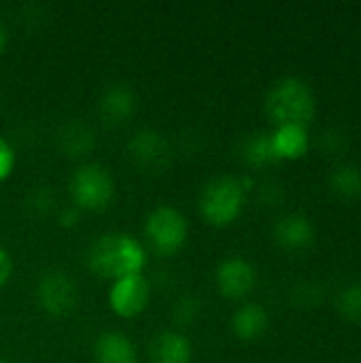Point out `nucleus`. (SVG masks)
I'll use <instances>...</instances> for the list:
<instances>
[{
  "label": "nucleus",
  "instance_id": "obj_22",
  "mask_svg": "<svg viewBox=\"0 0 361 363\" xmlns=\"http://www.w3.org/2000/svg\"><path fill=\"white\" fill-rule=\"evenodd\" d=\"M15 164H17V153L13 149V145L0 134V183H4L13 170H15Z\"/></svg>",
  "mask_w": 361,
  "mask_h": 363
},
{
  "label": "nucleus",
  "instance_id": "obj_8",
  "mask_svg": "<svg viewBox=\"0 0 361 363\" xmlns=\"http://www.w3.org/2000/svg\"><path fill=\"white\" fill-rule=\"evenodd\" d=\"M151 300V285L145 274H130L113 281L109 289V306L119 319H134L143 315Z\"/></svg>",
  "mask_w": 361,
  "mask_h": 363
},
{
  "label": "nucleus",
  "instance_id": "obj_1",
  "mask_svg": "<svg viewBox=\"0 0 361 363\" xmlns=\"http://www.w3.org/2000/svg\"><path fill=\"white\" fill-rule=\"evenodd\" d=\"M89 270L106 281H117L130 274H140L147 266V251L126 232H109L94 240L87 251Z\"/></svg>",
  "mask_w": 361,
  "mask_h": 363
},
{
  "label": "nucleus",
  "instance_id": "obj_20",
  "mask_svg": "<svg viewBox=\"0 0 361 363\" xmlns=\"http://www.w3.org/2000/svg\"><path fill=\"white\" fill-rule=\"evenodd\" d=\"M26 208L34 217H49L55 211V194L47 185H38L26 198Z\"/></svg>",
  "mask_w": 361,
  "mask_h": 363
},
{
  "label": "nucleus",
  "instance_id": "obj_9",
  "mask_svg": "<svg viewBox=\"0 0 361 363\" xmlns=\"http://www.w3.org/2000/svg\"><path fill=\"white\" fill-rule=\"evenodd\" d=\"M255 281H257L255 268L243 257H228L219 262L215 270L217 289L228 300H240L249 296L255 287Z\"/></svg>",
  "mask_w": 361,
  "mask_h": 363
},
{
  "label": "nucleus",
  "instance_id": "obj_11",
  "mask_svg": "<svg viewBox=\"0 0 361 363\" xmlns=\"http://www.w3.org/2000/svg\"><path fill=\"white\" fill-rule=\"evenodd\" d=\"M274 240L285 251H304L315 242V228L304 215H285L274 225Z\"/></svg>",
  "mask_w": 361,
  "mask_h": 363
},
{
  "label": "nucleus",
  "instance_id": "obj_7",
  "mask_svg": "<svg viewBox=\"0 0 361 363\" xmlns=\"http://www.w3.org/2000/svg\"><path fill=\"white\" fill-rule=\"evenodd\" d=\"M128 157L132 164L145 172H162L172 160V149L168 138L151 128L138 130L128 140Z\"/></svg>",
  "mask_w": 361,
  "mask_h": 363
},
{
  "label": "nucleus",
  "instance_id": "obj_4",
  "mask_svg": "<svg viewBox=\"0 0 361 363\" xmlns=\"http://www.w3.org/2000/svg\"><path fill=\"white\" fill-rule=\"evenodd\" d=\"M68 191L72 198V206L87 213H100L106 211L113 202L115 181L102 164L87 162L72 172Z\"/></svg>",
  "mask_w": 361,
  "mask_h": 363
},
{
  "label": "nucleus",
  "instance_id": "obj_14",
  "mask_svg": "<svg viewBox=\"0 0 361 363\" xmlns=\"http://www.w3.org/2000/svg\"><path fill=\"white\" fill-rule=\"evenodd\" d=\"M96 363H138L134 342L121 332H104L94 345Z\"/></svg>",
  "mask_w": 361,
  "mask_h": 363
},
{
  "label": "nucleus",
  "instance_id": "obj_25",
  "mask_svg": "<svg viewBox=\"0 0 361 363\" xmlns=\"http://www.w3.org/2000/svg\"><path fill=\"white\" fill-rule=\"evenodd\" d=\"M4 49H6V28L0 21V55L4 53Z\"/></svg>",
  "mask_w": 361,
  "mask_h": 363
},
{
  "label": "nucleus",
  "instance_id": "obj_6",
  "mask_svg": "<svg viewBox=\"0 0 361 363\" xmlns=\"http://www.w3.org/2000/svg\"><path fill=\"white\" fill-rule=\"evenodd\" d=\"M34 300L45 315L62 319L77 308L79 289L64 270H47L36 281Z\"/></svg>",
  "mask_w": 361,
  "mask_h": 363
},
{
  "label": "nucleus",
  "instance_id": "obj_19",
  "mask_svg": "<svg viewBox=\"0 0 361 363\" xmlns=\"http://www.w3.org/2000/svg\"><path fill=\"white\" fill-rule=\"evenodd\" d=\"M336 308L345 319H349L353 323H361V283L347 285L338 294Z\"/></svg>",
  "mask_w": 361,
  "mask_h": 363
},
{
  "label": "nucleus",
  "instance_id": "obj_12",
  "mask_svg": "<svg viewBox=\"0 0 361 363\" xmlns=\"http://www.w3.org/2000/svg\"><path fill=\"white\" fill-rule=\"evenodd\" d=\"M55 143H57V149L66 157L77 160V157H85L94 151L96 134L89 123H85L81 119H70L57 130Z\"/></svg>",
  "mask_w": 361,
  "mask_h": 363
},
{
  "label": "nucleus",
  "instance_id": "obj_26",
  "mask_svg": "<svg viewBox=\"0 0 361 363\" xmlns=\"http://www.w3.org/2000/svg\"><path fill=\"white\" fill-rule=\"evenodd\" d=\"M0 363H6V362H4V359H2V357H0Z\"/></svg>",
  "mask_w": 361,
  "mask_h": 363
},
{
  "label": "nucleus",
  "instance_id": "obj_15",
  "mask_svg": "<svg viewBox=\"0 0 361 363\" xmlns=\"http://www.w3.org/2000/svg\"><path fill=\"white\" fill-rule=\"evenodd\" d=\"M230 323H232V332L238 340L251 342L266 334L270 319H268V313L260 304H245V306L236 308Z\"/></svg>",
  "mask_w": 361,
  "mask_h": 363
},
{
  "label": "nucleus",
  "instance_id": "obj_21",
  "mask_svg": "<svg viewBox=\"0 0 361 363\" xmlns=\"http://www.w3.org/2000/svg\"><path fill=\"white\" fill-rule=\"evenodd\" d=\"M200 311H202V304L198 298L194 296H183L174 302L172 311H170V317L174 321V325L179 328H187V325H194L196 319L200 317Z\"/></svg>",
  "mask_w": 361,
  "mask_h": 363
},
{
  "label": "nucleus",
  "instance_id": "obj_23",
  "mask_svg": "<svg viewBox=\"0 0 361 363\" xmlns=\"http://www.w3.org/2000/svg\"><path fill=\"white\" fill-rule=\"evenodd\" d=\"M81 219V211L77 206H66L57 213V223L62 228H74Z\"/></svg>",
  "mask_w": 361,
  "mask_h": 363
},
{
  "label": "nucleus",
  "instance_id": "obj_10",
  "mask_svg": "<svg viewBox=\"0 0 361 363\" xmlns=\"http://www.w3.org/2000/svg\"><path fill=\"white\" fill-rule=\"evenodd\" d=\"M136 104H138L136 96L128 85L113 83L100 96L98 115L109 128H117V125H123L126 121H130L134 117Z\"/></svg>",
  "mask_w": 361,
  "mask_h": 363
},
{
  "label": "nucleus",
  "instance_id": "obj_17",
  "mask_svg": "<svg viewBox=\"0 0 361 363\" xmlns=\"http://www.w3.org/2000/svg\"><path fill=\"white\" fill-rule=\"evenodd\" d=\"M240 157L245 160L247 166H253V168H266L279 162L272 149L270 134L266 132H255V134L245 136L240 143Z\"/></svg>",
  "mask_w": 361,
  "mask_h": 363
},
{
  "label": "nucleus",
  "instance_id": "obj_5",
  "mask_svg": "<svg viewBox=\"0 0 361 363\" xmlns=\"http://www.w3.org/2000/svg\"><path fill=\"white\" fill-rule=\"evenodd\" d=\"M189 236V223L185 215L168 204L155 206L147 219H145V238L149 247L162 255V257H172L177 255Z\"/></svg>",
  "mask_w": 361,
  "mask_h": 363
},
{
  "label": "nucleus",
  "instance_id": "obj_13",
  "mask_svg": "<svg viewBox=\"0 0 361 363\" xmlns=\"http://www.w3.org/2000/svg\"><path fill=\"white\" fill-rule=\"evenodd\" d=\"M191 340L179 330H164L151 342V363H191Z\"/></svg>",
  "mask_w": 361,
  "mask_h": 363
},
{
  "label": "nucleus",
  "instance_id": "obj_3",
  "mask_svg": "<svg viewBox=\"0 0 361 363\" xmlns=\"http://www.w3.org/2000/svg\"><path fill=\"white\" fill-rule=\"evenodd\" d=\"M315 94L311 85L298 77H285L266 96V113L270 121L279 125L306 128L315 117Z\"/></svg>",
  "mask_w": 361,
  "mask_h": 363
},
{
  "label": "nucleus",
  "instance_id": "obj_2",
  "mask_svg": "<svg viewBox=\"0 0 361 363\" xmlns=\"http://www.w3.org/2000/svg\"><path fill=\"white\" fill-rule=\"evenodd\" d=\"M247 189H249V181L240 177L223 174L211 179L202 187L198 198V208L202 219L213 228L232 225L245 208Z\"/></svg>",
  "mask_w": 361,
  "mask_h": 363
},
{
  "label": "nucleus",
  "instance_id": "obj_24",
  "mask_svg": "<svg viewBox=\"0 0 361 363\" xmlns=\"http://www.w3.org/2000/svg\"><path fill=\"white\" fill-rule=\"evenodd\" d=\"M11 274H13V259H11V253H9L4 247H0V289L9 283Z\"/></svg>",
  "mask_w": 361,
  "mask_h": 363
},
{
  "label": "nucleus",
  "instance_id": "obj_18",
  "mask_svg": "<svg viewBox=\"0 0 361 363\" xmlns=\"http://www.w3.org/2000/svg\"><path fill=\"white\" fill-rule=\"evenodd\" d=\"M330 187L340 198H347V200L361 198V168H357V166H338L330 174Z\"/></svg>",
  "mask_w": 361,
  "mask_h": 363
},
{
  "label": "nucleus",
  "instance_id": "obj_16",
  "mask_svg": "<svg viewBox=\"0 0 361 363\" xmlns=\"http://www.w3.org/2000/svg\"><path fill=\"white\" fill-rule=\"evenodd\" d=\"M272 149L277 160H298L309 151V132L302 125H279L272 134Z\"/></svg>",
  "mask_w": 361,
  "mask_h": 363
}]
</instances>
